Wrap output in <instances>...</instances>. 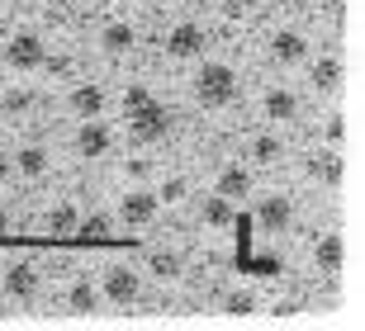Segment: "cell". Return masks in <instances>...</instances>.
<instances>
[{
    "instance_id": "6da1fadb",
    "label": "cell",
    "mask_w": 365,
    "mask_h": 331,
    "mask_svg": "<svg viewBox=\"0 0 365 331\" xmlns=\"http://www.w3.org/2000/svg\"><path fill=\"white\" fill-rule=\"evenodd\" d=\"M195 100H200L204 109H223L237 100V71H232L228 62H204L200 71H195Z\"/></svg>"
},
{
    "instance_id": "7a4b0ae2",
    "label": "cell",
    "mask_w": 365,
    "mask_h": 331,
    "mask_svg": "<svg viewBox=\"0 0 365 331\" xmlns=\"http://www.w3.org/2000/svg\"><path fill=\"white\" fill-rule=\"evenodd\" d=\"M128 132H133L138 142H166V132H171V114H166V105L148 100V105L128 109Z\"/></svg>"
},
{
    "instance_id": "3957f363",
    "label": "cell",
    "mask_w": 365,
    "mask_h": 331,
    "mask_svg": "<svg viewBox=\"0 0 365 331\" xmlns=\"http://www.w3.org/2000/svg\"><path fill=\"white\" fill-rule=\"evenodd\" d=\"M100 293H105L109 303L128 308V303H138V293H143V279H138L133 265H109L105 275H100Z\"/></svg>"
},
{
    "instance_id": "277c9868",
    "label": "cell",
    "mask_w": 365,
    "mask_h": 331,
    "mask_svg": "<svg viewBox=\"0 0 365 331\" xmlns=\"http://www.w3.org/2000/svg\"><path fill=\"white\" fill-rule=\"evenodd\" d=\"M157 213H162V199L152 194V189H128V194L119 199V218L128 227H148L157 223Z\"/></svg>"
},
{
    "instance_id": "5b68a950",
    "label": "cell",
    "mask_w": 365,
    "mask_h": 331,
    "mask_svg": "<svg viewBox=\"0 0 365 331\" xmlns=\"http://www.w3.org/2000/svg\"><path fill=\"white\" fill-rule=\"evenodd\" d=\"M43 57H48V48H43L38 33H14L10 48H5V62H10L14 71H38Z\"/></svg>"
},
{
    "instance_id": "8992f818",
    "label": "cell",
    "mask_w": 365,
    "mask_h": 331,
    "mask_svg": "<svg viewBox=\"0 0 365 331\" xmlns=\"http://www.w3.org/2000/svg\"><path fill=\"white\" fill-rule=\"evenodd\" d=\"M166 53L176 57V62H190V57L204 53V28L195 24V19H180L171 33H166Z\"/></svg>"
},
{
    "instance_id": "52a82bcc",
    "label": "cell",
    "mask_w": 365,
    "mask_h": 331,
    "mask_svg": "<svg viewBox=\"0 0 365 331\" xmlns=\"http://www.w3.org/2000/svg\"><path fill=\"white\" fill-rule=\"evenodd\" d=\"M289 218H294V204H289L284 194H266L257 204L252 227H261V232H284V227H289Z\"/></svg>"
},
{
    "instance_id": "ba28073f",
    "label": "cell",
    "mask_w": 365,
    "mask_h": 331,
    "mask_svg": "<svg viewBox=\"0 0 365 331\" xmlns=\"http://www.w3.org/2000/svg\"><path fill=\"white\" fill-rule=\"evenodd\" d=\"M109 142H114V137H109V128L100 119H81V128H76V152H81L86 161H100L109 152Z\"/></svg>"
},
{
    "instance_id": "9c48e42d",
    "label": "cell",
    "mask_w": 365,
    "mask_h": 331,
    "mask_svg": "<svg viewBox=\"0 0 365 331\" xmlns=\"http://www.w3.org/2000/svg\"><path fill=\"white\" fill-rule=\"evenodd\" d=\"M133 43H138V28L128 24V19H114V24L100 28V53L105 57H123Z\"/></svg>"
},
{
    "instance_id": "30bf717a",
    "label": "cell",
    "mask_w": 365,
    "mask_h": 331,
    "mask_svg": "<svg viewBox=\"0 0 365 331\" xmlns=\"http://www.w3.org/2000/svg\"><path fill=\"white\" fill-rule=\"evenodd\" d=\"M271 57L280 66H299L304 57H309V38L294 33V28H284V33H275V38H271Z\"/></svg>"
},
{
    "instance_id": "8fae6325",
    "label": "cell",
    "mask_w": 365,
    "mask_h": 331,
    "mask_svg": "<svg viewBox=\"0 0 365 331\" xmlns=\"http://www.w3.org/2000/svg\"><path fill=\"white\" fill-rule=\"evenodd\" d=\"M5 293H10V298H19V303H24V298H34V293H38V270H34L29 261H14L10 270H5Z\"/></svg>"
},
{
    "instance_id": "7c38bea8",
    "label": "cell",
    "mask_w": 365,
    "mask_h": 331,
    "mask_svg": "<svg viewBox=\"0 0 365 331\" xmlns=\"http://www.w3.org/2000/svg\"><path fill=\"white\" fill-rule=\"evenodd\" d=\"M214 194L232 199V204H237V199H247V194H252V171H247L242 161L223 166V171H218V189H214Z\"/></svg>"
},
{
    "instance_id": "4fadbf2b",
    "label": "cell",
    "mask_w": 365,
    "mask_h": 331,
    "mask_svg": "<svg viewBox=\"0 0 365 331\" xmlns=\"http://www.w3.org/2000/svg\"><path fill=\"white\" fill-rule=\"evenodd\" d=\"M313 261H318V270H323V275H337L341 265H346V241H341V232H327V237H318V246H313Z\"/></svg>"
},
{
    "instance_id": "5bb4252c",
    "label": "cell",
    "mask_w": 365,
    "mask_h": 331,
    "mask_svg": "<svg viewBox=\"0 0 365 331\" xmlns=\"http://www.w3.org/2000/svg\"><path fill=\"white\" fill-rule=\"evenodd\" d=\"M100 303H105V293H100V284H91V279H76V284L67 289V308L76 312V317L100 312Z\"/></svg>"
},
{
    "instance_id": "9a60e30c",
    "label": "cell",
    "mask_w": 365,
    "mask_h": 331,
    "mask_svg": "<svg viewBox=\"0 0 365 331\" xmlns=\"http://www.w3.org/2000/svg\"><path fill=\"white\" fill-rule=\"evenodd\" d=\"M261 114L271 123H289L299 114V100H294V90H284V85H275V90H266V100H261Z\"/></svg>"
},
{
    "instance_id": "2e32d148",
    "label": "cell",
    "mask_w": 365,
    "mask_h": 331,
    "mask_svg": "<svg viewBox=\"0 0 365 331\" xmlns=\"http://www.w3.org/2000/svg\"><path fill=\"white\" fill-rule=\"evenodd\" d=\"M67 105L76 119H100V109H105V90L100 85H71Z\"/></svg>"
},
{
    "instance_id": "e0dca14e",
    "label": "cell",
    "mask_w": 365,
    "mask_h": 331,
    "mask_svg": "<svg viewBox=\"0 0 365 331\" xmlns=\"http://www.w3.org/2000/svg\"><path fill=\"white\" fill-rule=\"evenodd\" d=\"M232 199H223V194H209L200 204V218H204V227H232Z\"/></svg>"
},
{
    "instance_id": "ac0fdd59",
    "label": "cell",
    "mask_w": 365,
    "mask_h": 331,
    "mask_svg": "<svg viewBox=\"0 0 365 331\" xmlns=\"http://www.w3.org/2000/svg\"><path fill=\"white\" fill-rule=\"evenodd\" d=\"M14 171L24 175V180L48 175V152H43V147H19V152H14Z\"/></svg>"
},
{
    "instance_id": "d6986e66",
    "label": "cell",
    "mask_w": 365,
    "mask_h": 331,
    "mask_svg": "<svg viewBox=\"0 0 365 331\" xmlns=\"http://www.w3.org/2000/svg\"><path fill=\"white\" fill-rule=\"evenodd\" d=\"M309 76H313L318 90H337V85H341V62H337V57H318Z\"/></svg>"
},
{
    "instance_id": "ffe728a7",
    "label": "cell",
    "mask_w": 365,
    "mask_h": 331,
    "mask_svg": "<svg viewBox=\"0 0 365 331\" xmlns=\"http://www.w3.org/2000/svg\"><path fill=\"white\" fill-rule=\"evenodd\" d=\"M309 175H323L327 185H341L346 166H341V157H337V152H327V157H313V161H309Z\"/></svg>"
},
{
    "instance_id": "44dd1931",
    "label": "cell",
    "mask_w": 365,
    "mask_h": 331,
    "mask_svg": "<svg viewBox=\"0 0 365 331\" xmlns=\"http://www.w3.org/2000/svg\"><path fill=\"white\" fill-rule=\"evenodd\" d=\"M76 223H81V213L71 209V204H57V209L48 213V227H53V237H71V232H76Z\"/></svg>"
},
{
    "instance_id": "7402d4cb",
    "label": "cell",
    "mask_w": 365,
    "mask_h": 331,
    "mask_svg": "<svg viewBox=\"0 0 365 331\" xmlns=\"http://www.w3.org/2000/svg\"><path fill=\"white\" fill-rule=\"evenodd\" d=\"M223 312H228V317H252V312H257V293L232 289L228 298H223Z\"/></svg>"
},
{
    "instance_id": "603a6c76",
    "label": "cell",
    "mask_w": 365,
    "mask_h": 331,
    "mask_svg": "<svg viewBox=\"0 0 365 331\" xmlns=\"http://www.w3.org/2000/svg\"><path fill=\"white\" fill-rule=\"evenodd\" d=\"M148 265H152V275H162V279H176L180 275V256L176 251H152Z\"/></svg>"
},
{
    "instance_id": "cb8c5ba5",
    "label": "cell",
    "mask_w": 365,
    "mask_h": 331,
    "mask_svg": "<svg viewBox=\"0 0 365 331\" xmlns=\"http://www.w3.org/2000/svg\"><path fill=\"white\" fill-rule=\"evenodd\" d=\"M275 157H280V137L261 132L257 142H252V161H275Z\"/></svg>"
},
{
    "instance_id": "d4e9b609",
    "label": "cell",
    "mask_w": 365,
    "mask_h": 331,
    "mask_svg": "<svg viewBox=\"0 0 365 331\" xmlns=\"http://www.w3.org/2000/svg\"><path fill=\"white\" fill-rule=\"evenodd\" d=\"M76 232H81V241H100L109 232V218H86V223H76Z\"/></svg>"
},
{
    "instance_id": "484cf974",
    "label": "cell",
    "mask_w": 365,
    "mask_h": 331,
    "mask_svg": "<svg viewBox=\"0 0 365 331\" xmlns=\"http://www.w3.org/2000/svg\"><path fill=\"white\" fill-rule=\"evenodd\" d=\"M148 100H152L148 85H128V90H123V114H128V109H138V105H148Z\"/></svg>"
},
{
    "instance_id": "4316f807",
    "label": "cell",
    "mask_w": 365,
    "mask_h": 331,
    "mask_svg": "<svg viewBox=\"0 0 365 331\" xmlns=\"http://www.w3.org/2000/svg\"><path fill=\"white\" fill-rule=\"evenodd\" d=\"M29 105H34V95H29V90H10V95H5V109H10V114H24Z\"/></svg>"
},
{
    "instance_id": "83f0119b",
    "label": "cell",
    "mask_w": 365,
    "mask_h": 331,
    "mask_svg": "<svg viewBox=\"0 0 365 331\" xmlns=\"http://www.w3.org/2000/svg\"><path fill=\"white\" fill-rule=\"evenodd\" d=\"M180 194H185V180H180V175H176V180H166V185L157 189V199H162V204H176Z\"/></svg>"
},
{
    "instance_id": "f1b7e54d",
    "label": "cell",
    "mask_w": 365,
    "mask_h": 331,
    "mask_svg": "<svg viewBox=\"0 0 365 331\" xmlns=\"http://www.w3.org/2000/svg\"><path fill=\"white\" fill-rule=\"evenodd\" d=\"M341 137H346V119H341V114H332V119H327V142L341 147Z\"/></svg>"
},
{
    "instance_id": "f546056e",
    "label": "cell",
    "mask_w": 365,
    "mask_h": 331,
    "mask_svg": "<svg viewBox=\"0 0 365 331\" xmlns=\"http://www.w3.org/2000/svg\"><path fill=\"white\" fill-rule=\"evenodd\" d=\"M5 227H10V213H5V204H0V237H5Z\"/></svg>"
}]
</instances>
